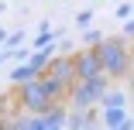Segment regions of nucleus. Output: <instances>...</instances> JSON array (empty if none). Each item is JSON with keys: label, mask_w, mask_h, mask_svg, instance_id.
<instances>
[{"label": "nucleus", "mask_w": 134, "mask_h": 130, "mask_svg": "<svg viewBox=\"0 0 134 130\" xmlns=\"http://www.w3.org/2000/svg\"><path fill=\"white\" fill-rule=\"evenodd\" d=\"M96 51H100V62H103V75H107V79H124V75H131L134 62H131V51H127L124 38H107Z\"/></svg>", "instance_id": "obj_1"}, {"label": "nucleus", "mask_w": 134, "mask_h": 130, "mask_svg": "<svg viewBox=\"0 0 134 130\" xmlns=\"http://www.w3.org/2000/svg\"><path fill=\"white\" fill-rule=\"evenodd\" d=\"M107 92H110V79H107V75L90 79V82H76L72 92H69V110L72 113H90V110H96L103 103Z\"/></svg>", "instance_id": "obj_2"}, {"label": "nucleus", "mask_w": 134, "mask_h": 130, "mask_svg": "<svg viewBox=\"0 0 134 130\" xmlns=\"http://www.w3.org/2000/svg\"><path fill=\"white\" fill-rule=\"evenodd\" d=\"M17 103H21V110L28 113V116H41V113H48V110L59 106V103L52 99V92L45 89V79H38V82H31V86L17 89Z\"/></svg>", "instance_id": "obj_3"}, {"label": "nucleus", "mask_w": 134, "mask_h": 130, "mask_svg": "<svg viewBox=\"0 0 134 130\" xmlns=\"http://www.w3.org/2000/svg\"><path fill=\"white\" fill-rule=\"evenodd\" d=\"M76 72H79V82H90V79H100L103 75V62H100V51L96 48H79L76 55Z\"/></svg>", "instance_id": "obj_4"}, {"label": "nucleus", "mask_w": 134, "mask_h": 130, "mask_svg": "<svg viewBox=\"0 0 134 130\" xmlns=\"http://www.w3.org/2000/svg\"><path fill=\"white\" fill-rule=\"evenodd\" d=\"M48 75H52V79H59V82H65L69 89L79 82V72H76V62L72 58H55V62H52V69H48Z\"/></svg>", "instance_id": "obj_5"}, {"label": "nucleus", "mask_w": 134, "mask_h": 130, "mask_svg": "<svg viewBox=\"0 0 134 130\" xmlns=\"http://www.w3.org/2000/svg\"><path fill=\"white\" fill-rule=\"evenodd\" d=\"M100 123H103V130H120V127L134 123V113H127V110H107V113H100Z\"/></svg>", "instance_id": "obj_6"}, {"label": "nucleus", "mask_w": 134, "mask_h": 130, "mask_svg": "<svg viewBox=\"0 0 134 130\" xmlns=\"http://www.w3.org/2000/svg\"><path fill=\"white\" fill-rule=\"evenodd\" d=\"M131 106V92H124V89H110L103 96V103H100V113H107V110H127Z\"/></svg>", "instance_id": "obj_7"}, {"label": "nucleus", "mask_w": 134, "mask_h": 130, "mask_svg": "<svg viewBox=\"0 0 134 130\" xmlns=\"http://www.w3.org/2000/svg\"><path fill=\"white\" fill-rule=\"evenodd\" d=\"M86 127H93V113H72V110H69L65 130H86Z\"/></svg>", "instance_id": "obj_8"}, {"label": "nucleus", "mask_w": 134, "mask_h": 130, "mask_svg": "<svg viewBox=\"0 0 134 130\" xmlns=\"http://www.w3.org/2000/svg\"><path fill=\"white\" fill-rule=\"evenodd\" d=\"M79 41H83V48H100L107 38H103L100 28H90V31H83V38H79Z\"/></svg>", "instance_id": "obj_9"}, {"label": "nucleus", "mask_w": 134, "mask_h": 130, "mask_svg": "<svg viewBox=\"0 0 134 130\" xmlns=\"http://www.w3.org/2000/svg\"><path fill=\"white\" fill-rule=\"evenodd\" d=\"M0 130H28V116H10V120H0Z\"/></svg>", "instance_id": "obj_10"}, {"label": "nucleus", "mask_w": 134, "mask_h": 130, "mask_svg": "<svg viewBox=\"0 0 134 130\" xmlns=\"http://www.w3.org/2000/svg\"><path fill=\"white\" fill-rule=\"evenodd\" d=\"M76 24H79L83 31H90V28H93V7H83V10H79V14H76Z\"/></svg>", "instance_id": "obj_11"}, {"label": "nucleus", "mask_w": 134, "mask_h": 130, "mask_svg": "<svg viewBox=\"0 0 134 130\" xmlns=\"http://www.w3.org/2000/svg\"><path fill=\"white\" fill-rule=\"evenodd\" d=\"M114 17H120L124 24L134 21V4H117V7H114Z\"/></svg>", "instance_id": "obj_12"}, {"label": "nucleus", "mask_w": 134, "mask_h": 130, "mask_svg": "<svg viewBox=\"0 0 134 130\" xmlns=\"http://www.w3.org/2000/svg\"><path fill=\"white\" fill-rule=\"evenodd\" d=\"M124 34H127V38H134V21H127V24H124Z\"/></svg>", "instance_id": "obj_13"}, {"label": "nucleus", "mask_w": 134, "mask_h": 130, "mask_svg": "<svg viewBox=\"0 0 134 130\" xmlns=\"http://www.w3.org/2000/svg\"><path fill=\"white\" fill-rule=\"evenodd\" d=\"M131 103H134V82H131Z\"/></svg>", "instance_id": "obj_14"}, {"label": "nucleus", "mask_w": 134, "mask_h": 130, "mask_svg": "<svg viewBox=\"0 0 134 130\" xmlns=\"http://www.w3.org/2000/svg\"><path fill=\"white\" fill-rule=\"evenodd\" d=\"M86 130H103V127H96V123H93V127H86Z\"/></svg>", "instance_id": "obj_15"}]
</instances>
